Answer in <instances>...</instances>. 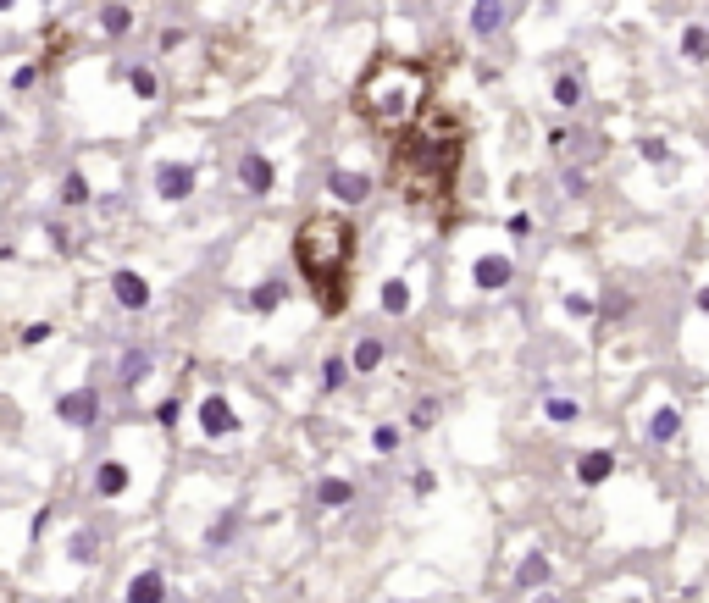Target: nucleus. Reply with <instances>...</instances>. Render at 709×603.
Masks as SVG:
<instances>
[{
  "label": "nucleus",
  "instance_id": "f257e3e1",
  "mask_svg": "<svg viewBox=\"0 0 709 603\" xmlns=\"http://www.w3.org/2000/svg\"><path fill=\"white\" fill-rule=\"evenodd\" d=\"M394 155H388V183L405 205L416 211H449L460 183V161H466V128L455 117H433L416 128L394 133Z\"/></svg>",
  "mask_w": 709,
  "mask_h": 603
},
{
  "label": "nucleus",
  "instance_id": "f03ea898",
  "mask_svg": "<svg viewBox=\"0 0 709 603\" xmlns=\"http://www.w3.org/2000/svg\"><path fill=\"white\" fill-rule=\"evenodd\" d=\"M433 95V72L410 56H377L366 67V78L355 83V111L372 122L377 133H405L421 122Z\"/></svg>",
  "mask_w": 709,
  "mask_h": 603
},
{
  "label": "nucleus",
  "instance_id": "7ed1b4c3",
  "mask_svg": "<svg viewBox=\"0 0 709 603\" xmlns=\"http://www.w3.org/2000/svg\"><path fill=\"white\" fill-rule=\"evenodd\" d=\"M294 266L311 283L322 310H344L349 305V283H355V227L344 216H305L294 233Z\"/></svg>",
  "mask_w": 709,
  "mask_h": 603
},
{
  "label": "nucleus",
  "instance_id": "20e7f679",
  "mask_svg": "<svg viewBox=\"0 0 709 603\" xmlns=\"http://www.w3.org/2000/svg\"><path fill=\"white\" fill-rule=\"evenodd\" d=\"M194 183H200V172H194L189 161H161V166H156V194H161L167 205L189 200V194H194Z\"/></svg>",
  "mask_w": 709,
  "mask_h": 603
},
{
  "label": "nucleus",
  "instance_id": "39448f33",
  "mask_svg": "<svg viewBox=\"0 0 709 603\" xmlns=\"http://www.w3.org/2000/svg\"><path fill=\"white\" fill-rule=\"evenodd\" d=\"M56 415H61L67 426H78V432H84V426H95V421H100V393H95V388L61 393V399H56Z\"/></svg>",
  "mask_w": 709,
  "mask_h": 603
},
{
  "label": "nucleus",
  "instance_id": "423d86ee",
  "mask_svg": "<svg viewBox=\"0 0 709 603\" xmlns=\"http://www.w3.org/2000/svg\"><path fill=\"white\" fill-rule=\"evenodd\" d=\"M200 426H205V438H228V432H239V415H233V404L222 393H211L200 404Z\"/></svg>",
  "mask_w": 709,
  "mask_h": 603
},
{
  "label": "nucleus",
  "instance_id": "0eeeda50",
  "mask_svg": "<svg viewBox=\"0 0 709 603\" xmlns=\"http://www.w3.org/2000/svg\"><path fill=\"white\" fill-rule=\"evenodd\" d=\"M111 299L122 310H145L150 305V283L139 272H111Z\"/></svg>",
  "mask_w": 709,
  "mask_h": 603
},
{
  "label": "nucleus",
  "instance_id": "6e6552de",
  "mask_svg": "<svg viewBox=\"0 0 709 603\" xmlns=\"http://www.w3.org/2000/svg\"><path fill=\"white\" fill-rule=\"evenodd\" d=\"M272 178H277V172H272V161H266L261 150H250V155L239 161V183H244V194H266V189H272Z\"/></svg>",
  "mask_w": 709,
  "mask_h": 603
},
{
  "label": "nucleus",
  "instance_id": "1a4fd4ad",
  "mask_svg": "<svg viewBox=\"0 0 709 603\" xmlns=\"http://www.w3.org/2000/svg\"><path fill=\"white\" fill-rule=\"evenodd\" d=\"M505 28V0H471V34L488 39Z\"/></svg>",
  "mask_w": 709,
  "mask_h": 603
},
{
  "label": "nucleus",
  "instance_id": "9d476101",
  "mask_svg": "<svg viewBox=\"0 0 709 603\" xmlns=\"http://www.w3.org/2000/svg\"><path fill=\"white\" fill-rule=\"evenodd\" d=\"M128 603H167V576L161 570H139L128 581Z\"/></svg>",
  "mask_w": 709,
  "mask_h": 603
},
{
  "label": "nucleus",
  "instance_id": "9b49d317",
  "mask_svg": "<svg viewBox=\"0 0 709 603\" xmlns=\"http://www.w3.org/2000/svg\"><path fill=\"white\" fill-rule=\"evenodd\" d=\"M95 493L100 498H122V493H128V465H122V460L100 465V471H95Z\"/></svg>",
  "mask_w": 709,
  "mask_h": 603
},
{
  "label": "nucleus",
  "instance_id": "f8f14e48",
  "mask_svg": "<svg viewBox=\"0 0 709 603\" xmlns=\"http://www.w3.org/2000/svg\"><path fill=\"white\" fill-rule=\"evenodd\" d=\"M128 89H133L139 100H156V95H161V72L145 67V61H133V67H128Z\"/></svg>",
  "mask_w": 709,
  "mask_h": 603
},
{
  "label": "nucleus",
  "instance_id": "ddd939ff",
  "mask_svg": "<svg viewBox=\"0 0 709 603\" xmlns=\"http://www.w3.org/2000/svg\"><path fill=\"white\" fill-rule=\"evenodd\" d=\"M56 194H61V205H67V211H78V205H89V178L73 166V172L61 178V189H56Z\"/></svg>",
  "mask_w": 709,
  "mask_h": 603
},
{
  "label": "nucleus",
  "instance_id": "4468645a",
  "mask_svg": "<svg viewBox=\"0 0 709 603\" xmlns=\"http://www.w3.org/2000/svg\"><path fill=\"white\" fill-rule=\"evenodd\" d=\"M505 283H510V261L505 255H493V261L482 255L477 261V288H505Z\"/></svg>",
  "mask_w": 709,
  "mask_h": 603
},
{
  "label": "nucleus",
  "instance_id": "2eb2a0df",
  "mask_svg": "<svg viewBox=\"0 0 709 603\" xmlns=\"http://www.w3.org/2000/svg\"><path fill=\"white\" fill-rule=\"evenodd\" d=\"M333 194H338V200H355V205H361L366 194H372V183H366L361 172H333Z\"/></svg>",
  "mask_w": 709,
  "mask_h": 603
},
{
  "label": "nucleus",
  "instance_id": "dca6fc26",
  "mask_svg": "<svg viewBox=\"0 0 709 603\" xmlns=\"http://www.w3.org/2000/svg\"><path fill=\"white\" fill-rule=\"evenodd\" d=\"M128 28H133V12H128V6H100V34H106V39H122Z\"/></svg>",
  "mask_w": 709,
  "mask_h": 603
},
{
  "label": "nucleus",
  "instance_id": "f3484780",
  "mask_svg": "<svg viewBox=\"0 0 709 603\" xmlns=\"http://www.w3.org/2000/svg\"><path fill=\"white\" fill-rule=\"evenodd\" d=\"M316 498H322L327 509H338V504H349V498H355V487H349L344 476H327V482H316Z\"/></svg>",
  "mask_w": 709,
  "mask_h": 603
},
{
  "label": "nucleus",
  "instance_id": "a211bd4d",
  "mask_svg": "<svg viewBox=\"0 0 709 603\" xmlns=\"http://www.w3.org/2000/svg\"><path fill=\"white\" fill-rule=\"evenodd\" d=\"M610 471H615V460H610V454H604V449H593L588 460L577 465V476H582V482H604V476H610Z\"/></svg>",
  "mask_w": 709,
  "mask_h": 603
},
{
  "label": "nucleus",
  "instance_id": "6ab92c4d",
  "mask_svg": "<svg viewBox=\"0 0 709 603\" xmlns=\"http://www.w3.org/2000/svg\"><path fill=\"white\" fill-rule=\"evenodd\" d=\"M383 366V338H361L355 343V371H377Z\"/></svg>",
  "mask_w": 709,
  "mask_h": 603
},
{
  "label": "nucleus",
  "instance_id": "aec40b11",
  "mask_svg": "<svg viewBox=\"0 0 709 603\" xmlns=\"http://www.w3.org/2000/svg\"><path fill=\"white\" fill-rule=\"evenodd\" d=\"M554 100H560L565 111H577L582 106V78H571V72H565V78L554 83Z\"/></svg>",
  "mask_w": 709,
  "mask_h": 603
},
{
  "label": "nucleus",
  "instance_id": "412c9836",
  "mask_svg": "<svg viewBox=\"0 0 709 603\" xmlns=\"http://www.w3.org/2000/svg\"><path fill=\"white\" fill-rule=\"evenodd\" d=\"M682 56L687 61H709V34H704V28H687V34H682Z\"/></svg>",
  "mask_w": 709,
  "mask_h": 603
},
{
  "label": "nucleus",
  "instance_id": "4be33fe9",
  "mask_svg": "<svg viewBox=\"0 0 709 603\" xmlns=\"http://www.w3.org/2000/svg\"><path fill=\"white\" fill-rule=\"evenodd\" d=\"M543 576H549V559L532 554L527 565H521V587H543Z\"/></svg>",
  "mask_w": 709,
  "mask_h": 603
},
{
  "label": "nucleus",
  "instance_id": "5701e85b",
  "mask_svg": "<svg viewBox=\"0 0 709 603\" xmlns=\"http://www.w3.org/2000/svg\"><path fill=\"white\" fill-rule=\"evenodd\" d=\"M6 83H12V89H34V83H39V61H23V67H12V78H6Z\"/></svg>",
  "mask_w": 709,
  "mask_h": 603
},
{
  "label": "nucleus",
  "instance_id": "b1692460",
  "mask_svg": "<svg viewBox=\"0 0 709 603\" xmlns=\"http://www.w3.org/2000/svg\"><path fill=\"white\" fill-rule=\"evenodd\" d=\"M405 305H410V288H405V283H388V288H383V310H394V316H399Z\"/></svg>",
  "mask_w": 709,
  "mask_h": 603
},
{
  "label": "nucleus",
  "instance_id": "393cba45",
  "mask_svg": "<svg viewBox=\"0 0 709 603\" xmlns=\"http://www.w3.org/2000/svg\"><path fill=\"white\" fill-rule=\"evenodd\" d=\"M676 426H682V415H676V410H660V415H654V438H676Z\"/></svg>",
  "mask_w": 709,
  "mask_h": 603
},
{
  "label": "nucleus",
  "instance_id": "a878e982",
  "mask_svg": "<svg viewBox=\"0 0 709 603\" xmlns=\"http://www.w3.org/2000/svg\"><path fill=\"white\" fill-rule=\"evenodd\" d=\"M277 299H283V288H277V283H266V288H255V294H250V305H255V310H272Z\"/></svg>",
  "mask_w": 709,
  "mask_h": 603
},
{
  "label": "nucleus",
  "instance_id": "bb28decb",
  "mask_svg": "<svg viewBox=\"0 0 709 603\" xmlns=\"http://www.w3.org/2000/svg\"><path fill=\"white\" fill-rule=\"evenodd\" d=\"M543 410H549V421H577V404L571 399H549Z\"/></svg>",
  "mask_w": 709,
  "mask_h": 603
},
{
  "label": "nucleus",
  "instance_id": "cd10ccee",
  "mask_svg": "<svg viewBox=\"0 0 709 603\" xmlns=\"http://www.w3.org/2000/svg\"><path fill=\"white\" fill-rule=\"evenodd\" d=\"M145 377V355H139V349H133L128 360H122V382H139Z\"/></svg>",
  "mask_w": 709,
  "mask_h": 603
},
{
  "label": "nucleus",
  "instance_id": "c85d7f7f",
  "mask_svg": "<svg viewBox=\"0 0 709 603\" xmlns=\"http://www.w3.org/2000/svg\"><path fill=\"white\" fill-rule=\"evenodd\" d=\"M45 233H50V244H56V249H73V227H61V222H50V227H45Z\"/></svg>",
  "mask_w": 709,
  "mask_h": 603
},
{
  "label": "nucleus",
  "instance_id": "c756f323",
  "mask_svg": "<svg viewBox=\"0 0 709 603\" xmlns=\"http://www.w3.org/2000/svg\"><path fill=\"white\" fill-rule=\"evenodd\" d=\"M322 382H327V388H338V382H344V360H327V371H322Z\"/></svg>",
  "mask_w": 709,
  "mask_h": 603
},
{
  "label": "nucleus",
  "instance_id": "7c9ffc66",
  "mask_svg": "<svg viewBox=\"0 0 709 603\" xmlns=\"http://www.w3.org/2000/svg\"><path fill=\"white\" fill-rule=\"evenodd\" d=\"M50 338V327H45V321H34V327H23V343H45Z\"/></svg>",
  "mask_w": 709,
  "mask_h": 603
},
{
  "label": "nucleus",
  "instance_id": "2f4dec72",
  "mask_svg": "<svg viewBox=\"0 0 709 603\" xmlns=\"http://www.w3.org/2000/svg\"><path fill=\"white\" fill-rule=\"evenodd\" d=\"M17 6H23V0H0V17H6V12H17Z\"/></svg>",
  "mask_w": 709,
  "mask_h": 603
},
{
  "label": "nucleus",
  "instance_id": "473e14b6",
  "mask_svg": "<svg viewBox=\"0 0 709 603\" xmlns=\"http://www.w3.org/2000/svg\"><path fill=\"white\" fill-rule=\"evenodd\" d=\"M698 305H704V310H709V288H704V294H698Z\"/></svg>",
  "mask_w": 709,
  "mask_h": 603
},
{
  "label": "nucleus",
  "instance_id": "72a5a7b5",
  "mask_svg": "<svg viewBox=\"0 0 709 603\" xmlns=\"http://www.w3.org/2000/svg\"><path fill=\"white\" fill-rule=\"evenodd\" d=\"M532 603H554V598H532Z\"/></svg>",
  "mask_w": 709,
  "mask_h": 603
}]
</instances>
